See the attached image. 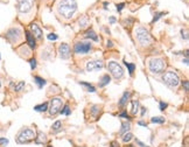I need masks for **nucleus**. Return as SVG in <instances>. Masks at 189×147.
Here are the masks:
<instances>
[{
    "label": "nucleus",
    "mask_w": 189,
    "mask_h": 147,
    "mask_svg": "<svg viewBox=\"0 0 189 147\" xmlns=\"http://www.w3.org/2000/svg\"><path fill=\"white\" fill-rule=\"evenodd\" d=\"M148 68H150V71L153 74H162L166 69V62L165 60L162 59H152L148 62Z\"/></svg>",
    "instance_id": "7ed1b4c3"
},
{
    "label": "nucleus",
    "mask_w": 189,
    "mask_h": 147,
    "mask_svg": "<svg viewBox=\"0 0 189 147\" xmlns=\"http://www.w3.org/2000/svg\"><path fill=\"white\" fill-rule=\"evenodd\" d=\"M29 64H30V68L34 70V69L36 68V60H35V59H30L29 60Z\"/></svg>",
    "instance_id": "f704fd0d"
},
{
    "label": "nucleus",
    "mask_w": 189,
    "mask_h": 147,
    "mask_svg": "<svg viewBox=\"0 0 189 147\" xmlns=\"http://www.w3.org/2000/svg\"><path fill=\"white\" fill-rule=\"evenodd\" d=\"M60 113H61V115H66V116H69V115L71 113V110H70L69 105H64V108L60 110Z\"/></svg>",
    "instance_id": "c85d7f7f"
},
{
    "label": "nucleus",
    "mask_w": 189,
    "mask_h": 147,
    "mask_svg": "<svg viewBox=\"0 0 189 147\" xmlns=\"http://www.w3.org/2000/svg\"><path fill=\"white\" fill-rule=\"evenodd\" d=\"M162 81L166 83L168 87H172V88H175L179 85L180 83V78L177 76V74L174 73V71H167L162 75Z\"/></svg>",
    "instance_id": "423d86ee"
},
{
    "label": "nucleus",
    "mask_w": 189,
    "mask_h": 147,
    "mask_svg": "<svg viewBox=\"0 0 189 147\" xmlns=\"http://www.w3.org/2000/svg\"><path fill=\"white\" fill-rule=\"evenodd\" d=\"M34 81H35V83L38 84V87L40 89L43 88V85H46V80L45 78H42V77H40V76H34Z\"/></svg>",
    "instance_id": "412c9836"
},
{
    "label": "nucleus",
    "mask_w": 189,
    "mask_h": 147,
    "mask_svg": "<svg viewBox=\"0 0 189 147\" xmlns=\"http://www.w3.org/2000/svg\"><path fill=\"white\" fill-rule=\"evenodd\" d=\"M107 70L111 73V75L113 76L116 80L121 78L123 75H124V69H123V67H121L118 62H116V61H110V62L107 63Z\"/></svg>",
    "instance_id": "39448f33"
},
{
    "label": "nucleus",
    "mask_w": 189,
    "mask_h": 147,
    "mask_svg": "<svg viewBox=\"0 0 189 147\" xmlns=\"http://www.w3.org/2000/svg\"><path fill=\"white\" fill-rule=\"evenodd\" d=\"M62 104H63V101L60 97H54L50 99V108H49V113L52 116H55L57 115L60 110L62 109Z\"/></svg>",
    "instance_id": "0eeeda50"
},
{
    "label": "nucleus",
    "mask_w": 189,
    "mask_h": 147,
    "mask_svg": "<svg viewBox=\"0 0 189 147\" xmlns=\"http://www.w3.org/2000/svg\"><path fill=\"white\" fill-rule=\"evenodd\" d=\"M181 34H182V39H184V40H187L188 39V35H187V30H181Z\"/></svg>",
    "instance_id": "ea45409f"
},
{
    "label": "nucleus",
    "mask_w": 189,
    "mask_h": 147,
    "mask_svg": "<svg viewBox=\"0 0 189 147\" xmlns=\"http://www.w3.org/2000/svg\"><path fill=\"white\" fill-rule=\"evenodd\" d=\"M130 128H131V123H130V121H124V123L121 124V128H120V131H119V134H120V135H124L125 133L129 132Z\"/></svg>",
    "instance_id": "f3484780"
},
{
    "label": "nucleus",
    "mask_w": 189,
    "mask_h": 147,
    "mask_svg": "<svg viewBox=\"0 0 189 147\" xmlns=\"http://www.w3.org/2000/svg\"><path fill=\"white\" fill-rule=\"evenodd\" d=\"M126 147H136V146H133V145H129V146H126Z\"/></svg>",
    "instance_id": "09e8293b"
},
{
    "label": "nucleus",
    "mask_w": 189,
    "mask_h": 147,
    "mask_svg": "<svg viewBox=\"0 0 189 147\" xmlns=\"http://www.w3.org/2000/svg\"><path fill=\"white\" fill-rule=\"evenodd\" d=\"M34 0H18V11L20 13H28L32 11Z\"/></svg>",
    "instance_id": "1a4fd4ad"
},
{
    "label": "nucleus",
    "mask_w": 189,
    "mask_h": 147,
    "mask_svg": "<svg viewBox=\"0 0 189 147\" xmlns=\"http://www.w3.org/2000/svg\"><path fill=\"white\" fill-rule=\"evenodd\" d=\"M100 112V108H99L98 105H93V106H91V115L93 116V117H97V113Z\"/></svg>",
    "instance_id": "cd10ccee"
},
{
    "label": "nucleus",
    "mask_w": 189,
    "mask_h": 147,
    "mask_svg": "<svg viewBox=\"0 0 189 147\" xmlns=\"http://www.w3.org/2000/svg\"><path fill=\"white\" fill-rule=\"evenodd\" d=\"M61 128H62V123H61L60 120H57V121H55L52 126V132L53 133H57L61 131Z\"/></svg>",
    "instance_id": "393cba45"
},
{
    "label": "nucleus",
    "mask_w": 189,
    "mask_h": 147,
    "mask_svg": "<svg viewBox=\"0 0 189 147\" xmlns=\"http://www.w3.org/2000/svg\"><path fill=\"white\" fill-rule=\"evenodd\" d=\"M138 125H140V126H145V127H146V126H147V124H146L145 121H143V120H140V121H138Z\"/></svg>",
    "instance_id": "37998d69"
},
{
    "label": "nucleus",
    "mask_w": 189,
    "mask_h": 147,
    "mask_svg": "<svg viewBox=\"0 0 189 147\" xmlns=\"http://www.w3.org/2000/svg\"><path fill=\"white\" fill-rule=\"evenodd\" d=\"M136 39L141 46H150L152 42V36L150 32L144 27H138L136 29Z\"/></svg>",
    "instance_id": "f03ea898"
},
{
    "label": "nucleus",
    "mask_w": 189,
    "mask_h": 147,
    "mask_svg": "<svg viewBox=\"0 0 189 147\" xmlns=\"http://www.w3.org/2000/svg\"><path fill=\"white\" fill-rule=\"evenodd\" d=\"M103 67H104L103 61H100V60H91V61H88V63H86V70L89 73L97 71V70L103 69Z\"/></svg>",
    "instance_id": "9b49d317"
},
{
    "label": "nucleus",
    "mask_w": 189,
    "mask_h": 147,
    "mask_svg": "<svg viewBox=\"0 0 189 147\" xmlns=\"http://www.w3.org/2000/svg\"><path fill=\"white\" fill-rule=\"evenodd\" d=\"M70 47L67 43H62L59 47V54H60V57L63 60H67L70 57Z\"/></svg>",
    "instance_id": "f8f14e48"
},
{
    "label": "nucleus",
    "mask_w": 189,
    "mask_h": 147,
    "mask_svg": "<svg viewBox=\"0 0 189 147\" xmlns=\"http://www.w3.org/2000/svg\"><path fill=\"white\" fill-rule=\"evenodd\" d=\"M34 110L36 112H46L48 110V103L46 102V103H42L40 105H36V106H34Z\"/></svg>",
    "instance_id": "aec40b11"
},
{
    "label": "nucleus",
    "mask_w": 189,
    "mask_h": 147,
    "mask_svg": "<svg viewBox=\"0 0 189 147\" xmlns=\"http://www.w3.org/2000/svg\"><path fill=\"white\" fill-rule=\"evenodd\" d=\"M132 138H133V134L132 133H125L124 134V138H123V141L124 142H129V141L132 140Z\"/></svg>",
    "instance_id": "7c9ffc66"
},
{
    "label": "nucleus",
    "mask_w": 189,
    "mask_h": 147,
    "mask_svg": "<svg viewBox=\"0 0 189 147\" xmlns=\"http://www.w3.org/2000/svg\"><path fill=\"white\" fill-rule=\"evenodd\" d=\"M0 59H1V56H0Z\"/></svg>",
    "instance_id": "603ef678"
},
{
    "label": "nucleus",
    "mask_w": 189,
    "mask_h": 147,
    "mask_svg": "<svg viewBox=\"0 0 189 147\" xmlns=\"http://www.w3.org/2000/svg\"><path fill=\"white\" fill-rule=\"evenodd\" d=\"M92 46L90 42H77L74 47L76 54H88L91 50Z\"/></svg>",
    "instance_id": "9d476101"
},
{
    "label": "nucleus",
    "mask_w": 189,
    "mask_h": 147,
    "mask_svg": "<svg viewBox=\"0 0 189 147\" xmlns=\"http://www.w3.org/2000/svg\"><path fill=\"white\" fill-rule=\"evenodd\" d=\"M184 64H188V57L184 59Z\"/></svg>",
    "instance_id": "de8ad7c7"
},
{
    "label": "nucleus",
    "mask_w": 189,
    "mask_h": 147,
    "mask_svg": "<svg viewBox=\"0 0 189 147\" xmlns=\"http://www.w3.org/2000/svg\"><path fill=\"white\" fill-rule=\"evenodd\" d=\"M168 104L165 103V102H160V110L161 111H165V109H167Z\"/></svg>",
    "instance_id": "4c0bfd02"
},
{
    "label": "nucleus",
    "mask_w": 189,
    "mask_h": 147,
    "mask_svg": "<svg viewBox=\"0 0 189 147\" xmlns=\"http://www.w3.org/2000/svg\"><path fill=\"white\" fill-rule=\"evenodd\" d=\"M78 23H79V27L81 28H84V27H86L88 25H89V19H88V16H81L79 18V20H78Z\"/></svg>",
    "instance_id": "4be33fe9"
},
{
    "label": "nucleus",
    "mask_w": 189,
    "mask_h": 147,
    "mask_svg": "<svg viewBox=\"0 0 189 147\" xmlns=\"http://www.w3.org/2000/svg\"><path fill=\"white\" fill-rule=\"evenodd\" d=\"M48 147H53V146H52V145H49V146H48Z\"/></svg>",
    "instance_id": "3c124183"
},
{
    "label": "nucleus",
    "mask_w": 189,
    "mask_h": 147,
    "mask_svg": "<svg viewBox=\"0 0 189 147\" xmlns=\"http://www.w3.org/2000/svg\"><path fill=\"white\" fill-rule=\"evenodd\" d=\"M138 109H139V102L138 101H131V113L137 115Z\"/></svg>",
    "instance_id": "5701e85b"
},
{
    "label": "nucleus",
    "mask_w": 189,
    "mask_h": 147,
    "mask_svg": "<svg viewBox=\"0 0 189 147\" xmlns=\"http://www.w3.org/2000/svg\"><path fill=\"white\" fill-rule=\"evenodd\" d=\"M124 6H125V4H124V2H121V4H118V5L116 6V7H117V11H118V12H120L121 9L124 8Z\"/></svg>",
    "instance_id": "58836bf2"
},
{
    "label": "nucleus",
    "mask_w": 189,
    "mask_h": 147,
    "mask_svg": "<svg viewBox=\"0 0 189 147\" xmlns=\"http://www.w3.org/2000/svg\"><path fill=\"white\" fill-rule=\"evenodd\" d=\"M118 116H119V117H123V118H126V119H127V120H131V117H130L129 116V113H127V111H121L120 113H119V115H118Z\"/></svg>",
    "instance_id": "473e14b6"
},
{
    "label": "nucleus",
    "mask_w": 189,
    "mask_h": 147,
    "mask_svg": "<svg viewBox=\"0 0 189 147\" xmlns=\"http://www.w3.org/2000/svg\"><path fill=\"white\" fill-rule=\"evenodd\" d=\"M7 145H8V139H6V138H0V146L6 147Z\"/></svg>",
    "instance_id": "72a5a7b5"
},
{
    "label": "nucleus",
    "mask_w": 189,
    "mask_h": 147,
    "mask_svg": "<svg viewBox=\"0 0 189 147\" xmlns=\"http://www.w3.org/2000/svg\"><path fill=\"white\" fill-rule=\"evenodd\" d=\"M34 139H35V133H34V131L32 128L26 127V128H22L19 132L18 137H16V142L18 144H28V142H30L32 140Z\"/></svg>",
    "instance_id": "20e7f679"
},
{
    "label": "nucleus",
    "mask_w": 189,
    "mask_h": 147,
    "mask_svg": "<svg viewBox=\"0 0 189 147\" xmlns=\"http://www.w3.org/2000/svg\"><path fill=\"white\" fill-rule=\"evenodd\" d=\"M77 11L76 0H62L59 4V13L66 19H70Z\"/></svg>",
    "instance_id": "f257e3e1"
},
{
    "label": "nucleus",
    "mask_w": 189,
    "mask_h": 147,
    "mask_svg": "<svg viewBox=\"0 0 189 147\" xmlns=\"http://www.w3.org/2000/svg\"><path fill=\"white\" fill-rule=\"evenodd\" d=\"M106 46H107V47H110V48H111V47H112V46H113V44H112V42H111V41H107V44H106Z\"/></svg>",
    "instance_id": "49530a36"
},
{
    "label": "nucleus",
    "mask_w": 189,
    "mask_h": 147,
    "mask_svg": "<svg viewBox=\"0 0 189 147\" xmlns=\"http://www.w3.org/2000/svg\"><path fill=\"white\" fill-rule=\"evenodd\" d=\"M30 33L35 39H42V29L39 27L36 23H30Z\"/></svg>",
    "instance_id": "ddd939ff"
},
{
    "label": "nucleus",
    "mask_w": 189,
    "mask_h": 147,
    "mask_svg": "<svg viewBox=\"0 0 189 147\" xmlns=\"http://www.w3.org/2000/svg\"><path fill=\"white\" fill-rule=\"evenodd\" d=\"M130 97H131V92H130V91H125L124 95L121 96V98H120V101H119V103H118V105L123 108L125 104L127 103V101L130 99Z\"/></svg>",
    "instance_id": "2eb2a0df"
},
{
    "label": "nucleus",
    "mask_w": 189,
    "mask_h": 147,
    "mask_svg": "<svg viewBox=\"0 0 189 147\" xmlns=\"http://www.w3.org/2000/svg\"><path fill=\"white\" fill-rule=\"evenodd\" d=\"M165 14H166L165 12H158V13H155V15H154V18H153L152 22H153V23H154V22H157L160 18H161V15H165Z\"/></svg>",
    "instance_id": "2f4dec72"
},
{
    "label": "nucleus",
    "mask_w": 189,
    "mask_h": 147,
    "mask_svg": "<svg viewBox=\"0 0 189 147\" xmlns=\"http://www.w3.org/2000/svg\"><path fill=\"white\" fill-rule=\"evenodd\" d=\"M21 36V29L19 27H13V28H9L6 32V39H7L9 42L15 43Z\"/></svg>",
    "instance_id": "6e6552de"
},
{
    "label": "nucleus",
    "mask_w": 189,
    "mask_h": 147,
    "mask_svg": "<svg viewBox=\"0 0 189 147\" xmlns=\"http://www.w3.org/2000/svg\"><path fill=\"white\" fill-rule=\"evenodd\" d=\"M25 85H26V84H25V82H22V81L19 82L18 84H15L14 85V91H18V92H19V91H21V90L25 88Z\"/></svg>",
    "instance_id": "c756f323"
},
{
    "label": "nucleus",
    "mask_w": 189,
    "mask_h": 147,
    "mask_svg": "<svg viewBox=\"0 0 189 147\" xmlns=\"http://www.w3.org/2000/svg\"><path fill=\"white\" fill-rule=\"evenodd\" d=\"M151 121L153 124H164L166 121V119L164 117H153L151 119Z\"/></svg>",
    "instance_id": "bb28decb"
},
{
    "label": "nucleus",
    "mask_w": 189,
    "mask_h": 147,
    "mask_svg": "<svg viewBox=\"0 0 189 147\" xmlns=\"http://www.w3.org/2000/svg\"><path fill=\"white\" fill-rule=\"evenodd\" d=\"M57 35H56V34H54V33H52V34H49V35H48V39H49V40H50V41H55V40H57Z\"/></svg>",
    "instance_id": "c9c22d12"
},
{
    "label": "nucleus",
    "mask_w": 189,
    "mask_h": 147,
    "mask_svg": "<svg viewBox=\"0 0 189 147\" xmlns=\"http://www.w3.org/2000/svg\"><path fill=\"white\" fill-rule=\"evenodd\" d=\"M110 147H119V144H118L117 141H112L111 145H110Z\"/></svg>",
    "instance_id": "79ce46f5"
},
{
    "label": "nucleus",
    "mask_w": 189,
    "mask_h": 147,
    "mask_svg": "<svg viewBox=\"0 0 189 147\" xmlns=\"http://www.w3.org/2000/svg\"><path fill=\"white\" fill-rule=\"evenodd\" d=\"M124 63H125L126 68L129 69V74H130V75H133L134 70H136V64H134V63H129V62H126V61H124Z\"/></svg>",
    "instance_id": "a878e982"
},
{
    "label": "nucleus",
    "mask_w": 189,
    "mask_h": 147,
    "mask_svg": "<svg viewBox=\"0 0 189 147\" xmlns=\"http://www.w3.org/2000/svg\"><path fill=\"white\" fill-rule=\"evenodd\" d=\"M109 21H110V23H114V22H116V18H113V16H111V18L109 19Z\"/></svg>",
    "instance_id": "c03bdc74"
},
{
    "label": "nucleus",
    "mask_w": 189,
    "mask_h": 147,
    "mask_svg": "<svg viewBox=\"0 0 189 147\" xmlns=\"http://www.w3.org/2000/svg\"><path fill=\"white\" fill-rule=\"evenodd\" d=\"M136 142H137V144H138V145H139V146H140V147H148V146H146V145H145L144 142H141L140 140H138V139L136 140Z\"/></svg>",
    "instance_id": "a19ab883"
},
{
    "label": "nucleus",
    "mask_w": 189,
    "mask_h": 147,
    "mask_svg": "<svg viewBox=\"0 0 189 147\" xmlns=\"http://www.w3.org/2000/svg\"><path fill=\"white\" fill-rule=\"evenodd\" d=\"M182 87L184 88V91H188V90H189V83H188V81H183V82H182Z\"/></svg>",
    "instance_id": "e433bc0d"
},
{
    "label": "nucleus",
    "mask_w": 189,
    "mask_h": 147,
    "mask_svg": "<svg viewBox=\"0 0 189 147\" xmlns=\"http://www.w3.org/2000/svg\"><path fill=\"white\" fill-rule=\"evenodd\" d=\"M85 37L86 39H91L93 41H98V36H97V34L95 33V30L92 29V28H89V29L85 32Z\"/></svg>",
    "instance_id": "dca6fc26"
},
{
    "label": "nucleus",
    "mask_w": 189,
    "mask_h": 147,
    "mask_svg": "<svg viewBox=\"0 0 189 147\" xmlns=\"http://www.w3.org/2000/svg\"><path fill=\"white\" fill-rule=\"evenodd\" d=\"M79 84H81V85H83V87H85L88 92H95V91H96V88H95L92 84L88 83V82H79Z\"/></svg>",
    "instance_id": "b1692460"
},
{
    "label": "nucleus",
    "mask_w": 189,
    "mask_h": 147,
    "mask_svg": "<svg viewBox=\"0 0 189 147\" xmlns=\"http://www.w3.org/2000/svg\"><path fill=\"white\" fill-rule=\"evenodd\" d=\"M0 88H1V81H0Z\"/></svg>",
    "instance_id": "8fccbe9b"
},
{
    "label": "nucleus",
    "mask_w": 189,
    "mask_h": 147,
    "mask_svg": "<svg viewBox=\"0 0 189 147\" xmlns=\"http://www.w3.org/2000/svg\"><path fill=\"white\" fill-rule=\"evenodd\" d=\"M145 113H146V109H145V108H141V116H145Z\"/></svg>",
    "instance_id": "a18cd8bd"
},
{
    "label": "nucleus",
    "mask_w": 189,
    "mask_h": 147,
    "mask_svg": "<svg viewBox=\"0 0 189 147\" xmlns=\"http://www.w3.org/2000/svg\"><path fill=\"white\" fill-rule=\"evenodd\" d=\"M110 82H111V77H110L109 75H103L102 78H100V81H99V87L103 88V87L107 85Z\"/></svg>",
    "instance_id": "6ab92c4d"
},
{
    "label": "nucleus",
    "mask_w": 189,
    "mask_h": 147,
    "mask_svg": "<svg viewBox=\"0 0 189 147\" xmlns=\"http://www.w3.org/2000/svg\"><path fill=\"white\" fill-rule=\"evenodd\" d=\"M26 40H27V44L29 46L30 49H35V47H36L35 37L32 35V33L29 30H26Z\"/></svg>",
    "instance_id": "4468645a"
},
{
    "label": "nucleus",
    "mask_w": 189,
    "mask_h": 147,
    "mask_svg": "<svg viewBox=\"0 0 189 147\" xmlns=\"http://www.w3.org/2000/svg\"><path fill=\"white\" fill-rule=\"evenodd\" d=\"M46 141H47V135H46L43 132L39 131L38 132V138H35V142L40 145V144H45Z\"/></svg>",
    "instance_id": "a211bd4d"
}]
</instances>
